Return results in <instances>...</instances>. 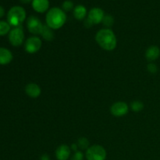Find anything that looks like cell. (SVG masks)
Here are the masks:
<instances>
[{"mask_svg": "<svg viewBox=\"0 0 160 160\" xmlns=\"http://www.w3.org/2000/svg\"><path fill=\"white\" fill-rule=\"evenodd\" d=\"M95 41L102 49L112 51L117 45V39L113 31L109 28H104L97 32Z\"/></svg>", "mask_w": 160, "mask_h": 160, "instance_id": "cell-1", "label": "cell"}, {"mask_svg": "<svg viewBox=\"0 0 160 160\" xmlns=\"http://www.w3.org/2000/svg\"><path fill=\"white\" fill-rule=\"evenodd\" d=\"M46 25L52 30H57L62 28L67 21V14L59 7L51 8L45 17Z\"/></svg>", "mask_w": 160, "mask_h": 160, "instance_id": "cell-2", "label": "cell"}, {"mask_svg": "<svg viewBox=\"0 0 160 160\" xmlns=\"http://www.w3.org/2000/svg\"><path fill=\"white\" fill-rule=\"evenodd\" d=\"M26 19V11L19 6H12L7 13V22L13 28L21 26Z\"/></svg>", "mask_w": 160, "mask_h": 160, "instance_id": "cell-3", "label": "cell"}, {"mask_svg": "<svg viewBox=\"0 0 160 160\" xmlns=\"http://www.w3.org/2000/svg\"><path fill=\"white\" fill-rule=\"evenodd\" d=\"M106 149L102 145H95L90 146L86 151V159L87 160H106Z\"/></svg>", "mask_w": 160, "mask_h": 160, "instance_id": "cell-4", "label": "cell"}, {"mask_svg": "<svg viewBox=\"0 0 160 160\" xmlns=\"http://www.w3.org/2000/svg\"><path fill=\"white\" fill-rule=\"evenodd\" d=\"M9 41L12 46H20L24 41V33L22 26L13 28L9 33Z\"/></svg>", "mask_w": 160, "mask_h": 160, "instance_id": "cell-5", "label": "cell"}, {"mask_svg": "<svg viewBox=\"0 0 160 160\" xmlns=\"http://www.w3.org/2000/svg\"><path fill=\"white\" fill-rule=\"evenodd\" d=\"M44 24L42 23L40 19L35 16H31L27 20V28L30 33L33 34L41 35Z\"/></svg>", "mask_w": 160, "mask_h": 160, "instance_id": "cell-6", "label": "cell"}, {"mask_svg": "<svg viewBox=\"0 0 160 160\" xmlns=\"http://www.w3.org/2000/svg\"><path fill=\"white\" fill-rule=\"evenodd\" d=\"M42 45V42L40 38L37 36H32L28 38L24 43L25 51L30 54H34L41 49Z\"/></svg>", "mask_w": 160, "mask_h": 160, "instance_id": "cell-7", "label": "cell"}, {"mask_svg": "<svg viewBox=\"0 0 160 160\" xmlns=\"http://www.w3.org/2000/svg\"><path fill=\"white\" fill-rule=\"evenodd\" d=\"M128 111H129V106L124 102H117L112 104L110 107V112L114 117H123L128 114Z\"/></svg>", "mask_w": 160, "mask_h": 160, "instance_id": "cell-8", "label": "cell"}, {"mask_svg": "<svg viewBox=\"0 0 160 160\" xmlns=\"http://www.w3.org/2000/svg\"><path fill=\"white\" fill-rule=\"evenodd\" d=\"M105 17L104 11L98 7H94L90 9L88 13L87 18L93 23V25L98 24L99 23L102 22L103 18Z\"/></svg>", "mask_w": 160, "mask_h": 160, "instance_id": "cell-9", "label": "cell"}, {"mask_svg": "<svg viewBox=\"0 0 160 160\" xmlns=\"http://www.w3.org/2000/svg\"><path fill=\"white\" fill-rule=\"evenodd\" d=\"M31 4L34 10L39 13H43L46 11H48L49 8L48 0H33Z\"/></svg>", "mask_w": 160, "mask_h": 160, "instance_id": "cell-10", "label": "cell"}, {"mask_svg": "<svg viewBox=\"0 0 160 160\" xmlns=\"http://www.w3.org/2000/svg\"><path fill=\"white\" fill-rule=\"evenodd\" d=\"M71 148L67 145H61L56 148V157L58 160H67L70 156Z\"/></svg>", "mask_w": 160, "mask_h": 160, "instance_id": "cell-11", "label": "cell"}, {"mask_svg": "<svg viewBox=\"0 0 160 160\" xmlns=\"http://www.w3.org/2000/svg\"><path fill=\"white\" fill-rule=\"evenodd\" d=\"M25 92L29 97L32 98H36L40 96L42 93V90L39 85L34 83H30L27 84L25 87Z\"/></svg>", "mask_w": 160, "mask_h": 160, "instance_id": "cell-12", "label": "cell"}, {"mask_svg": "<svg viewBox=\"0 0 160 160\" xmlns=\"http://www.w3.org/2000/svg\"><path fill=\"white\" fill-rule=\"evenodd\" d=\"M160 56V49L156 45H152L147 48L145 52V58L148 62H153L156 60Z\"/></svg>", "mask_w": 160, "mask_h": 160, "instance_id": "cell-13", "label": "cell"}, {"mask_svg": "<svg viewBox=\"0 0 160 160\" xmlns=\"http://www.w3.org/2000/svg\"><path fill=\"white\" fill-rule=\"evenodd\" d=\"M12 53L6 48H0V65H7L12 60Z\"/></svg>", "mask_w": 160, "mask_h": 160, "instance_id": "cell-14", "label": "cell"}, {"mask_svg": "<svg viewBox=\"0 0 160 160\" xmlns=\"http://www.w3.org/2000/svg\"><path fill=\"white\" fill-rule=\"evenodd\" d=\"M73 16L78 20H85L87 16V9L83 5H78L73 9Z\"/></svg>", "mask_w": 160, "mask_h": 160, "instance_id": "cell-15", "label": "cell"}, {"mask_svg": "<svg viewBox=\"0 0 160 160\" xmlns=\"http://www.w3.org/2000/svg\"><path fill=\"white\" fill-rule=\"evenodd\" d=\"M41 35L45 41H48V42H51L54 38V32H53L52 29L46 24H44Z\"/></svg>", "mask_w": 160, "mask_h": 160, "instance_id": "cell-16", "label": "cell"}, {"mask_svg": "<svg viewBox=\"0 0 160 160\" xmlns=\"http://www.w3.org/2000/svg\"><path fill=\"white\" fill-rule=\"evenodd\" d=\"M11 31V26L8 22L0 20V36H4L9 34Z\"/></svg>", "mask_w": 160, "mask_h": 160, "instance_id": "cell-17", "label": "cell"}, {"mask_svg": "<svg viewBox=\"0 0 160 160\" xmlns=\"http://www.w3.org/2000/svg\"><path fill=\"white\" fill-rule=\"evenodd\" d=\"M131 108L134 112H141L142 109H144V104L143 102H142L141 101L138 100H135V101H133L131 104Z\"/></svg>", "mask_w": 160, "mask_h": 160, "instance_id": "cell-18", "label": "cell"}, {"mask_svg": "<svg viewBox=\"0 0 160 160\" xmlns=\"http://www.w3.org/2000/svg\"><path fill=\"white\" fill-rule=\"evenodd\" d=\"M78 148L81 149H88L89 148V141L86 138H81L78 141Z\"/></svg>", "mask_w": 160, "mask_h": 160, "instance_id": "cell-19", "label": "cell"}, {"mask_svg": "<svg viewBox=\"0 0 160 160\" xmlns=\"http://www.w3.org/2000/svg\"><path fill=\"white\" fill-rule=\"evenodd\" d=\"M102 23L103 25H104L105 27H106V28H110V27H112V25H113L114 19L112 16L107 14V15H105Z\"/></svg>", "mask_w": 160, "mask_h": 160, "instance_id": "cell-20", "label": "cell"}, {"mask_svg": "<svg viewBox=\"0 0 160 160\" xmlns=\"http://www.w3.org/2000/svg\"><path fill=\"white\" fill-rule=\"evenodd\" d=\"M73 9H74V5H73V2L70 1V0H66L62 4V9L65 12H70Z\"/></svg>", "mask_w": 160, "mask_h": 160, "instance_id": "cell-21", "label": "cell"}, {"mask_svg": "<svg viewBox=\"0 0 160 160\" xmlns=\"http://www.w3.org/2000/svg\"><path fill=\"white\" fill-rule=\"evenodd\" d=\"M147 69H148V71L152 74H154L158 71V67L154 62H149L147 66Z\"/></svg>", "mask_w": 160, "mask_h": 160, "instance_id": "cell-22", "label": "cell"}, {"mask_svg": "<svg viewBox=\"0 0 160 160\" xmlns=\"http://www.w3.org/2000/svg\"><path fill=\"white\" fill-rule=\"evenodd\" d=\"M70 160H84V154L80 151L75 152Z\"/></svg>", "mask_w": 160, "mask_h": 160, "instance_id": "cell-23", "label": "cell"}, {"mask_svg": "<svg viewBox=\"0 0 160 160\" xmlns=\"http://www.w3.org/2000/svg\"><path fill=\"white\" fill-rule=\"evenodd\" d=\"M92 25H93V23H92V22L88 20V19L86 18L85 20H84V26H85L86 28H91Z\"/></svg>", "mask_w": 160, "mask_h": 160, "instance_id": "cell-24", "label": "cell"}, {"mask_svg": "<svg viewBox=\"0 0 160 160\" xmlns=\"http://www.w3.org/2000/svg\"><path fill=\"white\" fill-rule=\"evenodd\" d=\"M40 160H50V158L47 154H44L41 156Z\"/></svg>", "mask_w": 160, "mask_h": 160, "instance_id": "cell-25", "label": "cell"}, {"mask_svg": "<svg viewBox=\"0 0 160 160\" xmlns=\"http://www.w3.org/2000/svg\"><path fill=\"white\" fill-rule=\"evenodd\" d=\"M5 15V9L2 6H0V18L3 17Z\"/></svg>", "mask_w": 160, "mask_h": 160, "instance_id": "cell-26", "label": "cell"}, {"mask_svg": "<svg viewBox=\"0 0 160 160\" xmlns=\"http://www.w3.org/2000/svg\"><path fill=\"white\" fill-rule=\"evenodd\" d=\"M71 149H73V151L77 152L78 149V144L75 143V144H73V145H71Z\"/></svg>", "mask_w": 160, "mask_h": 160, "instance_id": "cell-27", "label": "cell"}, {"mask_svg": "<svg viewBox=\"0 0 160 160\" xmlns=\"http://www.w3.org/2000/svg\"><path fill=\"white\" fill-rule=\"evenodd\" d=\"M22 3H24V4H28V3H30L31 2H32L33 0H20Z\"/></svg>", "mask_w": 160, "mask_h": 160, "instance_id": "cell-28", "label": "cell"}]
</instances>
